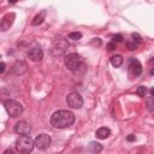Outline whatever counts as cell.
Returning <instances> with one entry per match:
<instances>
[{
	"instance_id": "9",
	"label": "cell",
	"mask_w": 154,
	"mask_h": 154,
	"mask_svg": "<svg viewBox=\"0 0 154 154\" xmlns=\"http://www.w3.org/2000/svg\"><path fill=\"white\" fill-rule=\"evenodd\" d=\"M14 13H6L2 19H1V23H0V28H1V31H6L10 29V26L13 24V20H14Z\"/></svg>"
},
{
	"instance_id": "18",
	"label": "cell",
	"mask_w": 154,
	"mask_h": 154,
	"mask_svg": "<svg viewBox=\"0 0 154 154\" xmlns=\"http://www.w3.org/2000/svg\"><path fill=\"white\" fill-rule=\"evenodd\" d=\"M136 93H137V95H140V96H144L146 93H147V88L143 87V85H140V87L136 89Z\"/></svg>"
},
{
	"instance_id": "23",
	"label": "cell",
	"mask_w": 154,
	"mask_h": 154,
	"mask_svg": "<svg viewBox=\"0 0 154 154\" xmlns=\"http://www.w3.org/2000/svg\"><path fill=\"white\" fill-rule=\"evenodd\" d=\"M91 45H96V46H101V40L100 38H94L91 41Z\"/></svg>"
},
{
	"instance_id": "1",
	"label": "cell",
	"mask_w": 154,
	"mask_h": 154,
	"mask_svg": "<svg viewBox=\"0 0 154 154\" xmlns=\"http://www.w3.org/2000/svg\"><path fill=\"white\" fill-rule=\"evenodd\" d=\"M75 123V114L67 109H59L51 117V124L57 129H66Z\"/></svg>"
},
{
	"instance_id": "29",
	"label": "cell",
	"mask_w": 154,
	"mask_h": 154,
	"mask_svg": "<svg viewBox=\"0 0 154 154\" xmlns=\"http://www.w3.org/2000/svg\"><path fill=\"white\" fill-rule=\"evenodd\" d=\"M149 73H150V75H154V67L150 70V72H149Z\"/></svg>"
},
{
	"instance_id": "25",
	"label": "cell",
	"mask_w": 154,
	"mask_h": 154,
	"mask_svg": "<svg viewBox=\"0 0 154 154\" xmlns=\"http://www.w3.org/2000/svg\"><path fill=\"white\" fill-rule=\"evenodd\" d=\"M4 71H5V63L1 61V64H0V73H4Z\"/></svg>"
},
{
	"instance_id": "27",
	"label": "cell",
	"mask_w": 154,
	"mask_h": 154,
	"mask_svg": "<svg viewBox=\"0 0 154 154\" xmlns=\"http://www.w3.org/2000/svg\"><path fill=\"white\" fill-rule=\"evenodd\" d=\"M150 94H152V96H154V87L150 89Z\"/></svg>"
},
{
	"instance_id": "5",
	"label": "cell",
	"mask_w": 154,
	"mask_h": 154,
	"mask_svg": "<svg viewBox=\"0 0 154 154\" xmlns=\"http://www.w3.org/2000/svg\"><path fill=\"white\" fill-rule=\"evenodd\" d=\"M66 102L67 105L71 107V108H75V109H78L83 106V97L81 96V94L76 93V91H72L67 95L66 97Z\"/></svg>"
},
{
	"instance_id": "26",
	"label": "cell",
	"mask_w": 154,
	"mask_h": 154,
	"mask_svg": "<svg viewBox=\"0 0 154 154\" xmlns=\"http://www.w3.org/2000/svg\"><path fill=\"white\" fill-rule=\"evenodd\" d=\"M17 1H18V0H8V2H10V4H16Z\"/></svg>"
},
{
	"instance_id": "4",
	"label": "cell",
	"mask_w": 154,
	"mask_h": 154,
	"mask_svg": "<svg viewBox=\"0 0 154 154\" xmlns=\"http://www.w3.org/2000/svg\"><path fill=\"white\" fill-rule=\"evenodd\" d=\"M65 66L71 71V72H76L79 66H81V63H82V59H81V55L77 54V53H70L65 57Z\"/></svg>"
},
{
	"instance_id": "22",
	"label": "cell",
	"mask_w": 154,
	"mask_h": 154,
	"mask_svg": "<svg viewBox=\"0 0 154 154\" xmlns=\"http://www.w3.org/2000/svg\"><path fill=\"white\" fill-rule=\"evenodd\" d=\"M126 46H128V48H129L130 51H135V49L137 48L136 43H132V42H128V43H126Z\"/></svg>"
},
{
	"instance_id": "20",
	"label": "cell",
	"mask_w": 154,
	"mask_h": 154,
	"mask_svg": "<svg viewBox=\"0 0 154 154\" xmlns=\"http://www.w3.org/2000/svg\"><path fill=\"white\" fill-rule=\"evenodd\" d=\"M112 41H114V42H122L123 41V36L120 34H116V35L112 36Z\"/></svg>"
},
{
	"instance_id": "3",
	"label": "cell",
	"mask_w": 154,
	"mask_h": 154,
	"mask_svg": "<svg viewBox=\"0 0 154 154\" xmlns=\"http://www.w3.org/2000/svg\"><path fill=\"white\" fill-rule=\"evenodd\" d=\"M4 106H5V109L8 113V116H11L13 118H17V117H19L23 113V106H22V103H19L16 100H10V99L8 100H5L4 101Z\"/></svg>"
},
{
	"instance_id": "6",
	"label": "cell",
	"mask_w": 154,
	"mask_h": 154,
	"mask_svg": "<svg viewBox=\"0 0 154 154\" xmlns=\"http://www.w3.org/2000/svg\"><path fill=\"white\" fill-rule=\"evenodd\" d=\"M34 141H35V146H36L40 150L47 149V148L51 146V143H52L51 137H49L48 135H46V134H40L38 136H36V138H35Z\"/></svg>"
},
{
	"instance_id": "15",
	"label": "cell",
	"mask_w": 154,
	"mask_h": 154,
	"mask_svg": "<svg viewBox=\"0 0 154 154\" xmlns=\"http://www.w3.org/2000/svg\"><path fill=\"white\" fill-rule=\"evenodd\" d=\"M45 16H46V12H45V11L40 12V13H38L37 16H35V18L32 19L31 24H32L34 26H36V25H40V24H42V22H43V19H45Z\"/></svg>"
},
{
	"instance_id": "12",
	"label": "cell",
	"mask_w": 154,
	"mask_h": 154,
	"mask_svg": "<svg viewBox=\"0 0 154 154\" xmlns=\"http://www.w3.org/2000/svg\"><path fill=\"white\" fill-rule=\"evenodd\" d=\"M130 67H131V70H132V73L135 75V76H140L141 73H142V65H141V63L137 60V59H131L130 60Z\"/></svg>"
},
{
	"instance_id": "28",
	"label": "cell",
	"mask_w": 154,
	"mask_h": 154,
	"mask_svg": "<svg viewBox=\"0 0 154 154\" xmlns=\"http://www.w3.org/2000/svg\"><path fill=\"white\" fill-rule=\"evenodd\" d=\"M149 63H150V64H154V57H153V58L149 60Z\"/></svg>"
},
{
	"instance_id": "11",
	"label": "cell",
	"mask_w": 154,
	"mask_h": 154,
	"mask_svg": "<svg viewBox=\"0 0 154 154\" xmlns=\"http://www.w3.org/2000/svg\"><path fill=\"white\" fill-rule=\"evenodd\" d=\"M26 64L24 63V61H22V60H18V61H16L14 64H13V66H12V72L14 73V75H23L25 71H26Z\"/></svg>"
},
{
	"instance_id": "10",
	"label": "cell",
	"mask_w": 154,
	"mask_h": 154,
	"mask_svg": "<svg viewBox=\"0 0 154 154\" xmlns=\"http://www.w3.org/2000/svg\"><path fill=\"white\" fill-rule=\"evenodd\" d=\"M28 57L32 61H40L43 58V52L38 46H35V47L30 48V51L28 52Z\"/></svg>"
},
{
	"instance_id": "14",
	"label": "cell",
	"mask_w": 154,
	"mask_h": 154,
	"mask_svg": "<svg viewBox=\"0 0 154 154\" xmlns=\"http://www.w3.org/2000/svg\"><path fill=\"white\" fill-rule=\"evenodd\" d=\"M123 57L120 54H116V55H112L111 57V64L114 66V67H119L122 64H123Z\"/></svg>"
},
{
	"instance_id": "7",
	"label": "cell",
	"mask_w": 154,
	"mask_h": 154,
	"mask_svg": "<svg viewBox=\"0 0 154 154\" xmlns=\"http://www.w3.org/2000/svg\"><path fill=\"white\" fill-rule=\"evenodd\" d=\"M66 47H67L66 41L64 38H61V37H59V38H57L54 41V43L52 46V54L53 55H60V54H63L65 52Z\"/></svg>"
},
{
	"instance_id": "8",
	"label": "cell",
	"mask_w": 154,
	"mask_h": 154,
	"mask_svg": "<svg viewBox=\"0 0 154 154\" xmlns=\"http://www.w3.org/2000/svg\"><path fill=\"white\" fill-rule=\"evenodd\" d=\"M14 131L18 134V135H29L30 131H31V126L28 122L25 120H19L14 125Z\"/></svg>"
},
{
	"instance_id": "19",
	"label": "cell",
	"mask_w": 154,
	"mask_h": 154,
	"mask_svg": "<svg viewBox=\"0 0 154 154\" xmlns=\"http://www.w3.org/2000/svg\"><path fill=\"white\" fill-rule=\"evenodd\" d=\"M131 37L134 38V42H136V43H141L142 42V37L137 32H132L131 34Z\"/></svg>"
},
{
	"instance_id": "17",
	"label": "cell",
	"mask_w": 154,
	"mask_h": 154,
	"mask_svg": "<svg viewBox=\"0 0 154 154\" xmlns=\"http://www.w3.org/2000/svg\"><path fill=\"white\" fill-rule=\"evenodd\" d=\"M69 38H72V40H79V38H82V34H81L79 31L70 32V34H69Z\"/></svg>"
},
{
	"instance_id": "2",
	"label": "cell",
	"mask_w": 154,
	"mask_h": 154,
	"mask_svg": "<svg viewBox=\"0 0 154 154\" xmlns=\"http://www.w3.org/2000/svg\"><path fill=\"white\" fill-rule=\"evenodd\" d=\"M34 146L35 141H32L28 135H20L16 141V149L19 153H30L34 149Z\"/></svg>"
},
{
	"instance_id": "16",
	"label": "cell",
	"mask_w": 154,
	"mask_h": 154,
	"mask_svg": "<svg viewBox=\"0 0 154 154\" xmlns=\"http://www.w3.org/2000/svg\"><path fill=\"white\" fill-rule=\"evenodd\" d=\"M89 148H90L93 152H96V153H99V152L102 150V146H101L100 143H97V142H90V143H89Z\"/></svg>"
},
{
	"instance_id": "13",
	"label": "cell",
	"mask_w": 154,
	"mask_h": 154,
	"mask_svg": "<svg viewBox=\"0 0 154 154\" xmlns=\"http://www.w3.org/2000/svg\"><path fill=\"white\" fill-rule=\"evenodd\" d=\"M96 137L97 138H100V140H105V138H107L109 135H111V130L108 129V128H105V126H102V128H100V129H97L96 130Z\"/></svg>"
},
{
	"instance_id": "21",
	"label": "cell",
	"mask_w": 154,
	"mask_h": 154,
	"mask_svg": "<svg viewBox=\"0 0 154 154\" xmlns=\"http://www.w3.org/2000/svg\"><path fill=\"white\" fill-rule=\"evenodd\" d=\"M116 48H117V45H116V42H114V41H112V42L107 43V49H108V51H114Z\"/></svg>"
},
{
	"instance_id": "24",
	"label": "cell",
	"mask_w": 154,
	"mask_h": 154,
	"mask_svg": "<svg viewBox=\"0 0 154 154\" xmlns=\"http://www.w3.org/2000/svg\"><path fill=\"white\" fill-rule=\"evenodd\" d=\"M126 140H128L129 142H132V141H135V140H136V137H135V135H132V134H130V135H128V137H126Z\"/></svg>"
}]
</instances>
